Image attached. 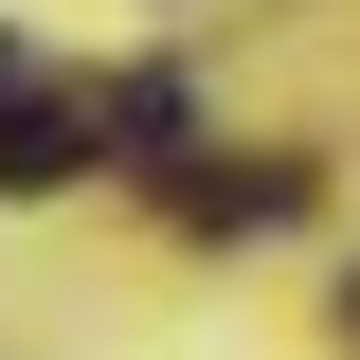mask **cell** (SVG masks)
<instances>
[{
    "label": "cell",
    "instance_id": "1",
    "mask_svg": "<svg viewBox=\"0 0 360 360\" xmlns=\"http://www.w3.org/2000/svg\"><path fill=\"white\" fill-rule=\"evenodd\" d=\"M90 162V90H54L37 54L0 37V198H37V180H72Z\"/></svg>",
    "mask_w": 360,
    "mask_h": 360
},
{
    "label": "cell",
    "instance_id": "2",
    "mask_svg": "<svg viewBox=\"0 0 360 360\" xmlns=\"http://www.w3.org/2000/svg\"><path fill=\"white\" fill-rule=\"evenodd\" d=\"M162 217L180 234H270V217H307V162H162Z\"/></svg>",
    "mask_w": 360,
    "mask_h": 360
},
{
    "label": "cell",
    "instance_id": "3",
    "mask_svg": "<svg viewBox=\"0 0 360 360\" xmlns=\"http://www.w3.org/2000/svg\"><path fill=\"white\" fill-rule=\"evenodd\" d=\"M180 127H198V108H180V72H127V90H90V144H108V162H180Z\"/></svg>",
    "mask_w": 360,
    "mask_h": 360
},
{
    "label": "cell",
    "instance_id": "4",
    "mask_svg": "<svg viewBox=\"0 0 360 360\" xmlns=\"http://www.w3.org/2000/svg\"><path fill=\"white\" fill-rule=\"evenodd\" d=\"M342 324H360V270H342Z\"/></svg>",
    "mask_w": 360,
    "mask_h": 360
}]
</instances>
